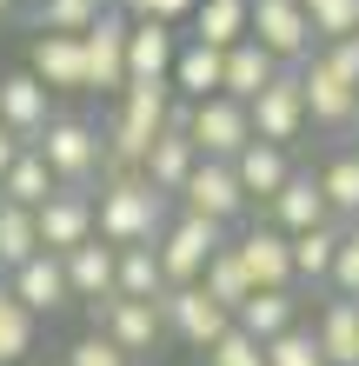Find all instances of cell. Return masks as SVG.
<instances>
[{"instance_id": "6da1fadb", "label": "cell", "mask_w": 359, "mask_h": 366, "mask_svg": "<svg viewBox=\"0 0 359 366\" xmlns=\"http://www.w3.org/2000/svg\"><path fill=\"white\" fill-rule=\"evenodd\" d=\"M166 213H173V200L166 193H153L146 180L133 187H93V233L107 247H153Z\"/></svg>"}, {"instance_id": "7a4b0ae2", "label": "cell", "mask_w": 359, "mask_h": 366, "mask_svg": "<svg viewBox=\"0 0 359 366\" xmlns=\"http://www.w3.org/2000/svg\"><path fill=\"white\" fill-rule=\"evenodd\" d=\"M213 247H226V227H220V220H206V213L173 207V213H166V227H160V240H153L160 280H166V287H193Z\"/></svg>"}, {"instance_id": "3957f363", "label": "cell", "mask_w": 359, "mask_h": 366, "mask_svg": "<svg viewBox=\"0 0 359 366\" xmlns=\"http://www.w3.org/2000/svg\"><path fill=\"white\" fill-rule=\"evenodd\" d=\"M34 154L54 167L60 187H93V174H100V120H87V114H54L47 127H40Z\"/></svg>"}, {"instance_id": "277c9868", "label": "cell", "mask_w": 359, "mask_h": 366, "mask_svg": "<svg viewBox=\"0 0 359 366\" xmlns=\"http://www.w3.org/2000/svg\"><path fill=\"white\" fill-rule=\"evenodd\" d=\"M246 120H253V140H273V147H300L306 140V94H300V67H280L260 94L246 100Z\"/></svg>"}, {"instance_id": "5b68a950", "label": "cell", "mask_w": 359, "mask_h": 366, "mask_svg": "<svg viewBox=\"0 0 359 366\" xmlns=\"http://www.w3.org/2000/svg\"><path fill=\"white\" fill-rule=\"evenodd\" d=\"M246 40H260L280 67H300V60L320 47L300 0H246Z\"/></svg>"}, {"instance_id": "8992f818", "label": "cell", "mask_w": 359, "mask_h": 366, "mask_svg": "<svg viewBox=\"0 0 359 366\" xmlns=\"http://www.w3.org/2000/svg\"><path fill=\"white\" fill-rule=\"evenodd\" d=\"M160 320H166V340H180V347H193V353H206L226 327H233V313H226L200 280L193 287H166L160 293Z\"/></svg>"}, {"instance_id": "52a82bcc", "label": "cell", "mask_w": 359, "mask_h": 366, "mask_svg": "<svg viewBox=\"0 0 359 366\" xmlns=\"http://www.w3.org/2000/svg\"><path fill=\"white\" fill-rule=\"evenodd\" d=\"M173 207H186V213H206V220H220L226 233H233V227L246 220V213H253V200L240 193V180H233V167H226V160H193V174L180 180Z\"/></svg>"}, {"instance_id": "ba28073f", "label": "cell", "mask_w": 359, "mask_h": 366, "mask_svg": "<svg viewBox=\"0 0 359 366\" xmlns=\"http://www.w3.org/2000/svg\"><path fill=\"white\" fill-rule=\"evenodd\" d=\"M186 140L200 147V160H233L240 147L253 140L246 100H233V94H206V100H193V120H186Z\"/></svg>"}, {"instance_id": "9c48e42d", "label": "cell", "mask_w": 359, "mask_h": 366, "mask_svg": "<svg viewBox=\"0 0 359 366\" xmlns=\"http://www.w3.org/2000/svg\"><path fill=\"white\" fill-rule=\"evenodd\" d=\"M226 247H233V260L246 267L253 287H293V240L273 220H240L226 233Z\"/></svg>"}, {"instance_id": "30bf717a", "label": "cell", "mask_w": 359, "mask_h": 366, "mask_svg": "<svg viewBox=\"0 0 359 366\" xmlns=\"http://www.w3.org/2000/svg\"><path fill=\"white\" fill-rule=\"evenodd\" d=\"M300 94H306V127H326V134H353L359 127V87H346L320 54L300 60Z\"/></svg>"}, {"instance_id": "8fae6325", "label": "cell", "mask_w": 359, "mask_h": 366, "mask_svg": "<svg viewBox=\"0 0 359 366\" xmlns=\"http://www.w3.org/2000/svg\"><path fill=\"white\" fill-rule=\"evenodd\" d=\"M80 67H87V94H120L126 87V14L107 7L80 34Z\"/></svg>"}, {"instance_id": "7c38bea8", "label": "cell", "mask_w": 359, "mask_h": 366, "mask_svg": "<svg viewBox=\"0 0 359 366\" xmlns=\"http://www.w3.org/2000/svg\"><path fill=\"white\" fill-rule=\"evenodd\" d=\"M93 333H107L113 347L126 353V360H153V347L166 340V320H160V300H107L100 307V320H93Z\"/></svg>"}, {"instance_id": "4fadbf2b", "label": "cell", "mask_w": 359, "mask_h": 366, "mask_svg": "<svg viewBox=\"0 0 359 366\" xmlns=\"http://www.w3.org/2000/svg\"><path fill=\"white\" fill-rule=\"evenodd\" d=\"M34 233L47 253H67L80 240H93V193L87 187H54L47 200L34 207Z\"/></svg>"}, {"instance_id": "5bb4252c", "label": "cell", "mask_w": 359, "mask_h": 366, "mask_svg": "<svg viewBox=\"0 0 359 366\" xmlns=\"http://www.w3.org/2000/svg\"><path fill=\"white\" fill-rule=\"evenodd\" d=\"M7 293H14L34 320H54V313H67V307H74L67 273H60V253H47V247H40L34 260H20V267L7 273Z\"/></svg>"}, {"instance_id": "9a60e30c", "label": "cell", "mask_w": 359, "mask_h": 366, "mask_svg": "<svg viewBox=\"0 0 359 366\" xmlns=\"http://www.w3.org/2000/svg\"><path fill=\"white\" fill-rule=\"evenodd\" d=\"M260 220H273L280 233H306V227L333 220V213H326V193H320V174H313V167H293V174L280 180V193L260 207Z\"/></svg>"}, {"instance_id": "2e32d148", "label": "cell", "mask_w": 359, "mask_h": 366, "mask_svg": "<svg viewBox=\"0 0 359 366\" xmlns=\"http://www.w3.org/2000/svg\"><path fill=\"white\" fill-rule=\"evenodd\" d=\"M300 307H306V293L300 287H253L240 307H233V327L253 333L266 347L273 333H286V327H300Z\"/></svg>"}, {"instance_id": "e0dca14e", "label": "cell", "mask_w": 359, "mask_h": 366, "mask_svg": "<svg viewBox=\"0 0 359 366\" xmlns=\"http://www.w3.org/2000/svg\"><path fill=\"white\" fill-rule=\"evenodd\" d=\"M27 74L47 94H87V67H80V34H40L27 54Z\"/></svg>"}, {"instance_id": "ac0fdd59", "label": "cell", "mask_w": 359, "mask_h": 366, "mask_svg": "<svg viewBox=\"0 0 359 366\" xmlns=\"http://www.w3.org/2000/svg\"><path fill=\"white\" fill-rule=\"evenodd\" d=\"M54 114H60V107H54V94L40 87L27 67H20V74H0V120H7L27 147L40 140V127H47Z\"/></svg>"}, {"instance_id": "d6986e66", "label": "cell", "mask_w": 359, "mask_h": 366, "mask_svg": "<svg viewBox=\"0 0 359 366\" xmlns=\"http://www.w3.org/2000/svg\"><path fill=\"white\" fill-rule=\"evenodd\" d=\"M226 167H233V180H240V193H246V200H253V207H266L273 193H280V180L293 174V147L246 140V147H240V154L226 160Z\"/></svg>"}, {"instance_id": "ffe728a7", "label": "cell", "mask_w": 359, "mask_h": 366, "mask_svg": "<svg viewBox=\"0 0 359 366\" xmlns=\"http://www.w3.org/2000/svg\"><path fill=\"white\" fill-rule=\"evenodd\" d=\"M180 34L186 27H166V20H126V80H166Z\"/></svg>"}, {"instance_id": "44dd1931", "label": "cell", "mask_w": 359, "mask_h": 366, "mask_svg": "<svg viewBox=\"0 0 359 366\" xmlns=\"http://www.w3.org/2000/svg\"><path fill=\"white\" fill-rule=\"evenodd\" d=\"M113 253L120 247H107L93 233V240H80V247H67L60 253V273H67V293L87 307V300H113Z\"/></svg>"}, {"instance_id": "7402d4cb", "label": "cell", "mask_w": 359, "mask_h": 366, "mask_svg": "<svg viewBox=\"0 0 359 366\" xmlns=\"http://www.w3.org/2000/svg\"><path fill=\"white\" fill-rule=\"evenodd\" d=\"M193 160H200V147L186 140V134H173V127H160V134L146 140V154H140V174H146V187H153V193L173 200L180 180L193 174Z\"/></svg>"}, {"instance_id": "603a6c76", "label": "cell", "mask_w": 359, "mask_h": 366, "mask_svg": "<svg viewBox=\"0 0 359 366\" xmlns=\"http://www.w3.org/2000/svg\"><path fill=\"white\" fill-rule=\"evenodd\" d=\"M313 340H320L326 366H359V300H320L313 313Z\"/></svg>"}, {"instance_id": "cb8c5ba5", "label": "cell", "mask_w": 359, "mask_h": 366, "mask_svg": "<svg viewBox=\"0 0 359 366\" xmlns=\"http://www.w3.org/2000/svg\"><path fill=\"white\" fill-rule=\"evenodd\" d=\"M340 220H320V227H306V233H286L293 240V287L313 293V287H326V273H333V253H340Z\"/></svg>"}, {"instance_id": "d4e9b609", "label": "cell", "mask_w": 359, "mask_h": 366, "mask_svg": "<svg viewBox=\"0 0 359 366\" xmlns=\"http://www.w3.org/2000/svg\"><path fill=\"white\" fill-rule=\"evenodd\" d=\"M166 87H173L180 100L220 94V47H206V40L180 34V54H173V67H166Z\"/></svg>"}, {"instance_id": "484cf974", "label": "cell", "mask_w": 359, "mask_h": 366, "mask_svg": "<svg viewBox=\"0 0 359 366\" xmlns=\"http://www.w3.org/2000/svg\"><path fill=\"white\" fill-rule=\"evenodd\" d=\"M280 74V60H273L260 40H233V47H220V94H233V100H253L266 87V80Z\"/></svg>"}, {"instance_id": "4316f807", "label": "cell", "mask_w": 359, "mask_h": 366, "mask_svg": "<svg viewBox=\"0 0 359 366\" xmlns=\"http://www.w3.org/2000/svg\"><path fill=\"white\" fill-rule=\"evenodd\" d=\"M186 34L206 40V47H233V40H246V0H193Z\"/></svg>"}, {"instance_id": "83f0119b", "label": "cell", "mask_w": 359, "mask_h": 366, "mask_svg": "<svg viewBox=\"0 0 359 366\" xmlns=\"http://www.w3.org/2000/svg\"><path fill=\"white\" fill-rule=\"evenodd\" d=\"M313 174H320V193H326V213L333 220H359V154L353 147H340V154H333L326 167H313Z\"/></svg>"}, {"instance_id": "f1b7e54d", "label": "cell", "mask_w": 359, "mask_h": 366, "mask_svg": "<svg viewBox=\"0 0 359 366\" xmlns=\"http://www.w3.org/2000/svg\"><path fill=\"white\" fill-rule=\"evenodd\" d=\"M54 187H60V180H54V167L40 160L34 147H20V154H14V167L0 174V200H14V207H40Z\"/></svg>"}, {"instance_id": "f546056e", "label": "cell", "mask_w": 359, "mask_h": 366, "mask_svg": "<svg viewBox=\"0 0 359 366\" xmlns=\"http://www.w3.org/2000/svg\"><path fill=\"white\" fill-rule=\"evenodd\" d=\"M113 293H120V300H160V293H166L153 247H120V253H113Z\"/></svg>"}, {"instance_id": "4dcf8cb0", "label": "cell", "mask_w": 359, "mask_h": 366, "mask_svg": "<svg viewBox=\"0 0 359 366\" xmlns=\"http://www.w3.org/2000/svg\"><path fill=\"white\" fill-rule=\"evenodd\" d=\"M34 340H40V320L20 307V300L7 293V280H0V366H20L34 353Z\"/></svg>"}, {"instance_id": "1f68e13d", "label": "cell", "mask_w": 359, "mask_h": 366, "mask_svg": "<svg viewBox=\"0 0 359 366\" xmlns=\"http://www.w3.org/2000/svg\"><path fill=\"white\" fill-rule=\"evenodd\" d=\"M113 0H34V34H87Z\"/></svg>"}, {"instance_id": "d6a6232c", "label": "cell", "mask_w": 359, "mask_h": 366, "mask_svg": "<svg viewBox=\"0 0 359 366\" xmlns=\"http://www.w3.org/2000/svg\"><path fill=\"white\" fill-rule=\"evenodd\" d=\"M40 253V233H34V207H14L0 200V273H14L20 260Z\"/></svg>"}, {"instance_id": "836d02e7", "label": "cell", "mask_w": 359, "mask_h": 366, "mask_svg": "<svg viewBox=\"0 0 359 366\" xmlns=\"http://www.w3.org/2000/svg\"><path fill=\"white\" fill-rule=\"evenodd\" d=\"M200 287L213 293V300H220L226 313H233L240 300L253 293V280H246V267L233 260V247H213V253H206V267H200Z\"/></svg>"}, {"instance_id": "e575fe53", "label": "cell", "mask_w": 359, "mask_h": 366, "mask_svg": "<svg viewBox=\"0 0 359 366\" xmlns=\"http://www.w3.org/2000/svg\"><path fill=\"white\" fill-rule=\"evenodd\" d=\"M266 366H326V353H320V340H313V327L300 320V327L266 340Z\"/></svg>"}, {"instance_id": "d590c367", "label": "cell", "mask_w": 359, "mask_h": 366, "mask_svg": "<svg viewBox=\"0 0 359 366\" xmlns=\"http://www.w3.org/2000/svg\"><path fill=\"white\" fill-rule=\"evenodd\" d=\"M206 366H266V347L253 333H240V327H226L213 347H206Z\"/></svg>"}, {"instance_id": "8d00e7d4", "label": "cell", "mask_w": 359, "mask_h": 366, "mask_svg": "<svg viewBox=\"0 0 359 366\" xmlns=\"http://www.w3.org/2000/svg\"><path fill=\"white\" fill-rule=\"evenodd\" d=\"M326 293H340V300H359V233H353V227L340 233V253H333Z\"/></svg>"}, {"instance_id": "74e56055", "label": "cell", "mask_w": 359, "mask_h": 366, "mask_svg": "<svg viewBox=\"0 0 359 366\" xmlns=\"http://www.w3.org/2000/svg\"><path fill=\"white\" fill-rule=\"evenodd\" d=\"M60 366H140V360H126L107 333H93V327H87V333L67 347V360H60Z\"/></svg>"}, {"instance_id": "f35d334b", "label": "cell", "mask_w": 359, "mask_h": 366, "mask_svg": "<svg viewBox=\"0 0 359 366\" xmlns=\"http://www.w3.org/2000/svg\"><path fill=\"white\" fill-rule=\"evenodd\" d=\"M313 20V40H340V34H359V0H320L306 14Z\"/></svg>"}, {"instance_id": "ab89813d", "label": "cell", "mask_w": 359, "mask_h": 366, "mask_svg": "<svg viewBox=\"0 0 359 366\" xmlns=\"http://www.w3.org/2000/svg\"><path fill=\"white\" fill-rule=\"evenodd\" d=\"M313 54H320L326 67H333V74L346 80V87H359V34H340V40H320V47H313Z\"/></svg>"}, {"instance_id": "60d3db41", "label": "cell", "mask_w": 359, "mask_h": 366, "mask_svg": "<svg viewBox=\"0 0 359 366\" xmlns=\"http://www.w3.org/2000/svg\"><path fill=\"white\" fill-rule=\"evenodd\" d=\"M126 20H166V27H186V14H193V0H113Z\"/></svg>"}, {"instance_id": "b9f144b4", "label": "cell", "mask_w": 359, "mask_h": 366, "mask_svg": "<svg viewBox=\"0 0 359 366\" xmlns=\"http://www.w3.org/2000/svg\"><path fill=\"white\" fill-rule=\"evenodd\" d=\"M20 147H27V140H20V134H14V127H7V120H0V174H7V167H14V154H20Z\"/></svg>"}, {"instance_id": "7bdbcfd3", "label": "cell", "mask_w": 359, "mask_h": 366, "mask_svg": "<svg viewBox=\"0 0 359 366\" xmlns=\"http://www.w3.org/2000/svg\"><path fill=\"white\" fill-rule=\"evenodd\" d=\"M346 147H353V154H359V127H353V134H346Z\"/></svg>"}, {"instance_id": "ee69618b", "label": "cell", "mask_w": 359, "mask_h": 366, "mask_svg": "<svg viewBox=\"0 0 359 366\" xmlns=\"http://www.w3.org/2000/svg\"><path fill=\"white\" fill-rule=\"evenodd\" d=\"M0 14H14V0H0Z\"/></svg>"}, {"instance_id": "f6af8a7d", "label": "cell", "mask_w": 359, "mask_h": 366, "mask_svg": "<svg viewBox=\"0 0 359 366\" xmlns=\"http://www.w3.org/2000/svg\"><path fill=\"white\" fill-rule=\"evenodd\" d=\"M14 7H34V0H14Z\"/></svg>"}, {"instance_id": "bcb514c9", "label": "cell", "mask_w": 359, "mask_h": 366, "mask_svg": "<svg viewBox=\"0 0 359 366\" xmlns=\"http://www.w3.org/2000/svg\"><path fill=\"white\" fill-rule=\"evenodd\" d=\"M346 227H353V233H359V220H346Z\"/></svg>"}, {"instance_id": "7dc6e473", "label": "cell", "mask_w": 359, "mask_h": 366, "mask_svg": "<svg viewBox=\"0 0 359 366\" xmlns=\"http://www.w3.org/2000/svg\"><path fill=\"white\" fill-rule=\"evenodd\" d=\"M54 366H60V360H54Z\"/></svg>"}]
</instances>
